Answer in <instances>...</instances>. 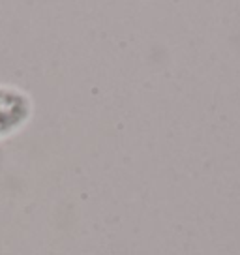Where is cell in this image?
<instances>
[{
  "instance_id": "cell-1",
  "label": "cell",
  "mask_w": 240,
  "mask_h": 255,
  "mask_svg": "<svg viewBox=\"0 0 240 255\" xmlns=\"http://www.w3.org/2000/svg\"><path fill=\"white\" fill-rule=\"evenodd\" d=\"M32 117V98L21 88L0 85V139L11 135Z\"/></svg>"
}]
</instances>
